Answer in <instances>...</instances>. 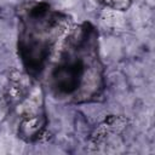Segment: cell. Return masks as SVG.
I'll return each instance as SVG.
<instances>
[{
  "label": "cell",
  "mask_w": 155,
  "mask_h": 155,
  "mask_svg": "<svg viewBox=\"0 0 155 155\" xmlns=\"http://www.w3.org/2000/svg\"><path fill=\"white\" fill-rule=\"evenodd\" d=\"M103 73L98 31L85 22L63 38L46 82L54 98L71 103L90 102L104 90Z\"/></svg>",
  "instance_id": "cell-1"
},
{
  "label": "cell",
  "mask_w": 155,
  "mask_h": 155,
  "mask_svg": "<svg viewBox=\"0 0 155 155\" xmlns=\"http://www.w3.org/2000/svg\"><path fill=\"white\" fill-rule=\"evenodd\" d=\"M103 1L105 5L110 6V7H114V8H119V10H122L125 7H127L130 0H101Z\"/></svg>",
  "instance_id": "cell-3"
},
{
  "label": "cell",
  "mask_w": 155,
  "mask_h": 155,
  "mask_svg": "<svg viewBox=\"0 0 155 155\" xmlns=\"http://www.w3.org/2000/svg\"><path fill=\"white\" fill-rule=\"evenodd\" d=\"M18 28L17 50L23 68L30 76L40 78L68 29V17L47 2H38L24 11Z\"/></svg>",
  "instance_id": "cell-2"
}]
</instances>
